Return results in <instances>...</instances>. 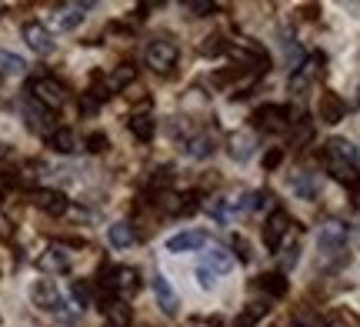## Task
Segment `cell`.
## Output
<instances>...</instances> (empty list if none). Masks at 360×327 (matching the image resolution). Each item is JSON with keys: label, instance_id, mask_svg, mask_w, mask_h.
Wrapping results in <instances>:
<instances>
[{"label": "cell", "instance_id": "cell-34", "mask_svg": "<svg viewBox=\"0 0 360 327\" xmlns=\"http://www.w3.org/2000/svg\"><path fill=\"white\" fill-rule=\"evenodd\" d=\"M297 261H300V248L294 244V248H287V250H283V271H294Z\"/></svg>", "mask_w": 360, "mask_h": 327}, {"label": "cell", "instance_id": "cell-7", "mask_svg": "<svg viewBox=\"0 0 360 327\" xmlns=\"http://www.w3.org/2000/svg\"><path fill=\"white\" fill-rule=\"evenodd\" d=\"M290 227H294V217L287 210H274L267 217V224H264V248L281 250V241L290 234Z\"/></svg>", "mask_w": 360, "mask_h": 327}, {"label": "cell", "instance_id": "cell-3", "mask_svg": "<svg viewBox=\"0 0 360 327\" xmlns=\"http://www.w3.org/2000/svg\"><path fill=\"white\" fill-rule=\"evenodd\" d=\"M143 60H147V67H150L154 74H170V70L177 67V44L167 37L150 40L147 51H143Z\"/></svg>", "mask_w": 360, "mask_h": 327}, {"label": "cell", "instance_id": "cell-16", "mask_svg": "<svg viewBox=\"0 0 360 327\" xmlns=\"http://www.w3.org/2000/svg\"><path fill=\"white\" fill-rule=\"evenodd\" d=\"M287 187H290V194H297L300 200H314V197H317V184H314V177H310L307 170L290 174V177H287Z\"/></svg>", "mask_w": 360, "mask_h": 327}, {"label": "cell", "instance_id": "cell-10", "mask_svg": "<svg viewBox=\"0 0 360 327\" xmlns=\"http://www.w3.org/2000/svg\"><path fill=\"white\" fill-rule=\"evenodd\" d=\"M254 124L264 127V131H283V127L294 124V120H290V107H277V104L260 107L257 114H254Z\"/></svg>", "mask_w": 360, "mask_h": 327}, {"label": "cell", "instance_id": "cell-12", "mask_svg": "<svg viewBox=\"0 0 360 327\" xmlns=\"http://www.w3.org/2000/svg\"><path fill=\"white\" fill-rule=\"evenodd\" d=\"M34 207L44 210V214H51V217H60V214H67V207H70V200H67L64 191H34Z\"/></svg>", "mask_w": 360, "mask_h": 327}, {"label": "cell", "instance_id": "cell-4", "mask_svg": "<svg viewBox=\"0 0 360 327\" xmlns=\"http://www.w3.org/2000/svg\"><path fill=\"white\" fill-rule=\"evenodd\" d=\"M30 94H34V101H37L40 107H47L51 114L57 110V107L67 104L64 84H60V80H53V77H37L34 84H30Z\"/></svg>", "mask_w": 360, "mask_h": 327}, {"label": "cell", "instance_id": "cell-23", "mask_svg": "<svg viewBox=\"0 0 360 327\" xmlns=\"http://www.w3.org/2000/svg\"><path fill=\"white\" fill-rule=\"evenodd\" d=\"M191 160H207L210 154H214V141L207 137V134H197V137H191L187 141V150H184Z\"/></svg>", "mask_w": 360, "mask_h": 327}, {"label": "cell", "instance_id": "cell-26", "mask_svg": "<svg viewBox=\"0 0 360 327\" xmlns=\"http://www.w3.org/2000/svg\"><path fill=\"white\" fill-rule=\"evenodd\" d=\"M137 77V70H134V64H120L114 70V74H110V84H107V91H124V87H127L130 80Z\"/></svg>", "mask_w": 360, "mask_h": 327}, {"label": "cell", "instance_id": "cell-22", "mask_svg": "<svg viewBox=\"0 0 360 327\" xmlns=\"http://www.w3.org/2000/svg\"><path fill=\"white\" fill-rule=\"evenodd\" d=\"M47 141H51V147L57 150V154H74V150H77V134L67 131V127L51 131V134H47Z\"/></svg>", "mask_w": 360, "mask_h": 327}, {"label": "cell", "instance_id": "cell-5", "mask_svg": "<svg viewBox=\"0 0 360 327\" xmlns=\"http://www.w3.org/2000/svg\"><path fill=\"white\" fill-rule=\"evenodd\" d=\"M30 301H34V307L47 311V314H57V317L67 311L64 294L57 290V284H53V281H37V284H34V290H30Z\"/></svg>", "mask_w": 360, "mask_h": 327}, {"label": "cell", "instance_id": "cell-33", "mask_svg": "<svg viewBox=\"0 0 360 327\" xmlns=\"http://www.w3.org/2000/svg\"><path fill=\"white\" fill-rule=\"evenodd\" d=\"M281 160H283V150H281V147H274V150H267V154H264V167L277 170V167H281Z\"/></svg>", "mask_w": 360, "mask_h": 327}, {"label": "cell", "instance_id": "cell-21", "mask_svg": "<svg viewBox=\"0 0 360 327\" xmlns=\"http://www.w3.org/2000/svg\"><path fill=\"white\" fill-rule=\"evenodd\" d=\"M127 127H130V134H134L137 141H143V144H147V141L154 137V131H157V120L147 117V114H130Z\"/></svg>", "mask_w": 360, "mask_h": 327}, {"label": "cell", "instance_id": "cell-1", "mask_svg": "<svg viewBox=\"0 0 360 327\" xmlns=\"http://www.w3.org/2000/svg\"><path fill=\"white\" fill-rule=\"evenodd\" d=\"M317 261L323 271H337L347 264V227L344 224H323L317 231Z\"/></svg>", "mask_w": 360, "mask_h": 327}, {"label": "cell", "instance_id": "cell-30", "mask_svg": "<svg viewBox=\"0 0 360 327\" xmlns=\"http://www.w3.org/2000/svg\"><path fill=\"white\" fill-rule=\"evenodd\" d=\"M70 301H74V307H77V311H84V307L90 304V294H87V288H84L80 281H74V284H70Z\"/></svg>", "mask_w": 360, "mask_h": 327}, {"label": "cell", "instance_id": "cell-19", "mask_svg": "<svg viewBox=\"0 0 360 327\" xmlns=\"http://www.w3.org/2000/svg\"><path fill=\"white\" fill-rule=\"evenodd\" d=\"M27 74V64L11 51H0V84L4 80H13V77H24Z\"/></svg>", "mask_w": 360, "mask_h": 327}, {"label": "cell", "instance_id": "cell-13", "mask_svg": "<svg viewBox=\"0 0 360 327\" xmlns=\"http://www.w3.org/2000/svg\"><path fill=\"white\" fill-rule=\"evenodd\" d=\"M154 297H157V307L164 311L167 317H177V307H180V301H177V290L170 288V281L160 271L154 274Z\"/></svg>", "mask_w": 360, "mask_h": 327}, {"label": "cell", "instance_id": "cell-24", "mask_svg": "<svg viewBox=\"0 0 360 327\" xmlns=\"http://www.w3.org/2000/svg\"><path fill=\"white\" fill-rule=\"evenodd\" d=\"M103 314H107V321L114 327H127L130 324V307L124 301H110V304H103L101 307Z\"/></svg>", "mask_w": 360, "mask_h": 327}, {"label": "cell", "instance_id": "cell-11", "mask_svg": "<svg viewBox=\"0 0 360 327\" xmlns=\"http://www.w3.org/2000/svg\"><path fill=\"white\" fill-rule=\"evenodd\" d=\"M207 248V234L204 231H180V234L167 237V250L170 254H197Z\"/></svg>", "mask_w": 360, "mask_h": 327}, {"label": "cell", "instance_id": "cell-18", "mask_svg": "<svg viewBox=\"0 0 360 327\" xmlns=\"http://www.w3.org/2000/svg\"><path fill=\"white\" fill-rule=\"evenodd\" d=\"M344 101L337 97V94H323L321 97V120L323 124H340L344 120Z\"/></svg>", "mask_w": 360, "mask_h": 327}, {"label": "cell", "instance_id": "cell-14", "mask_svg": "<svg viewBox=\"0 0 360 327\" xmlns=\"http://www.w3.org/2000/svg\"><path fill=\"white\" fill-rule=\"evenodd\" d=\"M24 117H27V127L37 134H51V120L53 114L47 110V107H40L37 101H27L24 104Z\"/></svg>", "mask_w": 360, "mask_h": 327}, {"label": "cell", "instance_id": "cell-39", "mask_svg": "<svg viewBox=\"0 0 360 327\" xmlns=\"http://www.w3.org/2000/svg\"><path fill=\"white\" fill-rule=\"evenodd\" d=\"M233 327H254V321H250V317H247V314H240V317H237V324H233Z\"/></svg>", "mask_w": 360, "mask_h": 327}, {"label": "cell", "instance_id": "cell-38", "mask_svg": "<svg viewBox=\"0 0 360 327\" xmlns=\"http://www.w3.org/2000/svg\"><path fill=\"white\" fill-rule=\"evenodd\" d=\"M0 234H4V237H13V227H11V221H7L4 214H0Z\"/></svg>", "mask_w": 360, "mask_h": 327}, {"label": "cell", "instance_id": "cell-2", "mask_svg": "<svg viewBox=\"0 0 360 327\" xmlns=\"http://www.w3.org/2000/svg\"><path fill=\"white\" fill-rule=\"evenodd\" d=\"M323 164L334 174L337 181L354 184L357 181V147L354 141H344V137H330L327 147H323Z\"/></svg>", "mask_w": 360, "mask_h": 327}, {"label": "cell", "instance_id": "cell-29", "mask_svg": "<svg viewBox=\"0 0 360 327\" xmlns=\"http://www.w3.org/2000/svg\"><path fill=\"white\" fill-rule=\"evenodd\" d=\"M193 277H197V288H200V290H214V288H217V274H210L204 264H197Z\"/></svg>", "mask_w": 360, "mask_h": 327}, {"label": "cell", "instance_id": "cell-25", "mask_svg": "<svg viewBox=\"0 0 360 327\" xmlns=\"http://www.w3.org/2000/svg\"><path fill=\"white\" fill-rule=\"evenodd\" d=\"M260 290H264V294H270V297H283V294H287V277H283L281 271L264 274V277H260Z\"/></svg>", "mask_w": 360, "mask_h": 327}, {"label": "cell", "instance_id": "cell-28", "mask_svg": "<svg viewBox=\"0 0 360 327\" xmlns=\"http://www.w3.org/2000/svg\"><path fill=\"white\" fill-rule=\"evenodd\" d=\"M84 147H87L90 154H103V150L110 147V141H107V134L94 131V134H87V141H84Z\"/></svg>", "mask_w": 360, "mask_h": 327}, {"label": "cell", "instance_id": "cell-8", "mask_svg": "<svg viewBox=\"0 0 360 327\" xmlns=\"http://www.w3.org/2000/svg\"><path fill=\"white\" fill-rule=\"evenodd\" d=\"M90 4H60V7H53V13H51V27L53 30H77L80 24H84V11H87ZM47 27V30H51Z\"/></svg>", "mask_w": 360, "mask_h": 327}, {"label": "cell", "instance_id": "cell-36", "mask_svg": "<svg viewBox=\"0 0 360 327\" xmlns=\"http://www.w3.org/2000/svg\"><path fill=\"white\" fill-rule=\"evenodd\" d=\"M11 184H13V174H7V170H0V200H4V194L11 191Z\"/></svg>", "mask_w": 360, "mask_h": 327}, {"label": "cell", "instance_id": "cell-37", "mask_svg": "<svg viewBox=\"0 0 360 327\" xmlns=\"http://www.w3.org/2000/svg\"><path fill=\"white\" fill-rule=\"evenodd\" d=\"M80 110H84V114H94V110H97V101H94V97H84V101H80Z\"/></svg>", "mask_w": 360, "mask_h": 327}, {"label": "cell", "instance_id": "cell-32", "mask_svg": "<svg viewBox=\"0 0 360 327\" xmlns=\"http://www.w3.org/2000/svg\"><path fill=\"white\" fill-rule=\"evenodd\" d=\"M184 11L193 13V17H204V13L214 11V4H210V0H187V4H184Z\"/></svg>", "mask_w": 360, "mask_h": 327}, {"label": "cell", "instance_id": "cell-31", "mask_svg": "<svg viewBox=\"0 0 360 327\" xmlns=\"http://www.w3.org/2000/svg\"><path fill=\"white\" fill-rule=\"evenodd\" d=\"M197 200H200V197H197V194H187V197H177V210H174V214H184V217H191L193 210L200 207V204H197Z\"/></svg>", "mask_w": 360, "mask_h": 327}, {"label": "cell", "instance_id": "cell-6", "mask_svg": "<svg viewBox=\"0 0 360 327\" xmlns=\"http://www.w3.org/2000/svg\"><path fill=\"white\" fill-rule=\"evenodd\" d=\"M20 37H24V44L30 47L34 53H40V57H47V53H53V34L47 30V24H37V20H27L24 27H20Z\"/></svg>", "mask_w": 360, "mask_h": 327}, {"label": "cell", "instance_id": "cell-35", "mask_svg": "<svg viewBox=\"0 0 360 327\" xmlns=\"http://www.w3.org/2000/svg\"><path fill=\"white\" fill-rule=\"evenodd\" d=\"M233 250L240 254V261H250V248H247L244 237H233Z\"/></svg>", "mask_w": 360, "mask_h": 327}, {"label": "cell", "instance_id": "cell-15", "mask_svg": "<svg viewBox=\"0 0 360 327\" xmlns=\"http://www.w3.org/2000/svg\"><path fill=\"white\" fill-rule=\"evenodd\" d=\"M207 267V271H210V274H231L233 271V254L231 250H224V248H210L204 254V261H200Z\"/></svg>", "mask_w": 360, "mask_h": 327}, {"label": "cell", "instance_id": "cell-9", "mask_svg": "<svg viewBox=\"0 0 360 327\" xmlns=\"http://www.w3.org/2000/svg\"><path fill=\"white\" fill-rule=\"evenodd\" d=\"M70 264H74V257H70V250L60 248V244H51V248L37 257V267L40 271H47V274H67Z\"/></svg>", "mask_w": 360, "mask_h": 327}, {"label": "cell", "instance_id": "cell-17", "mask_svg": "<svg viewBox=\"0 0 360 327\" xmlns=\"http://www.w3.org/2000/svg\"><path fill=\"white\" fill-rule=\"evenodd\" d=\"M107 241H110V248L117 250H127L134 241H137V234H134V227H130L127 221H117L107 227Z\"/></svg>", "mask_w": 360, "mask_h": 327}, {"label": "cell", "instance_id": "cell-27", "mask_svg": "<svg viewBox=\"0 0 360 327\" xmlns=\"http://www.w3.org/2000/svg\"><path fill=\"white\" fill-rule=\"evenodd\" d=\"M200 53H204V57H220V53H227V40L220 37V34H214V37H204V44H200Z\"/></svg>", "mask_w": 360, "mask_h": 327}, {"label": "cell", "instance_id": "cell-20", "mask_svg": "<svg viewBox=\"0 0 360 327\" xmlns=\"http://www.w3.org/2000/svg\"><path fill=\"white\" fill-rule=\"evenodd\" d=\"M231 158L237 160V164H244V160L254 158V134H247V131L233 134L231 137Z\"/></svg>", "mask_w": 360, "mask_h": 327}]
</instances>
